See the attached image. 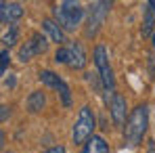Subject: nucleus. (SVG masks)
I'll list each match as a JSON object with an SVG mask.
<instances>
[{
	"label": "nucleus",
	"instance_id": "19",
	"mask_svg": "<svg viewBox=\"0 0 155 153\" xmlns=\"http://www.w3.org/2000/svg\"><path fill=\"white\" fill-rule=\"evenodd\" d=\"M6 109H8V107H6V105H2V122L6 120Z\"/></svg>",
	"mask_w": 155,
	"mask_h": 153
},
{
	"label": "nucleus",
	"instance_id": "4",
	"mask_svg": "<svg viewBox=\"0 0 155 153\" xmlns=\"http://www.w3.org/2000/svg\"><path fill=\"white\" fill-rule=\"evenodd\" d=\"M109 11H111V2H107V0L90 2V6L86 11V27H84V36L86 38H94L101 32Z\"/></svg>",
	"mask_w": 155,
	"mask_h": 153
},
{
	"label": "nucleus",
	"instance_id": "1",
	"mask_svg": "<svg viewBox=\"0 0 155 153\" xmlns=\"http://www.w3.org/2000/svg\"><path fill=\"white\" fill-rule=\"evenodd\" d=\"M149 128V105L140 103L130 111L126 126H124V143L128 147H138Z\"/></svg>",
	"mask_w": 155,
	"mask_h": 153
},
{
	"label": "nucleus",
	"instance_id": "6",
	"mask_svg": "<svg viewBox=\"0 0 155 153\" xmlns=\"http://www.w3.org/2000/svg\"><path fill=\"white\" fill-rule=\"evenodd\" d=\"M54 61L61 65H67L69 69H84L86 67V52L82 42H69L65 46H59L54 52Z\"/></svg>",
	"mask_w": 155,
	"mask_h": 153
},
{
	"label": "nucleus",
	"instance_id": "18",
	"mask_svg": "<svg viewBox=\"0 0 155 153\" xmlns=\"http://www.w3.org/2000/svg\"><path fill=\"white\" fill-rule=\"evenodd\" d=\"M147 153H155V143L149 141V147H147Z\"/></svg>",
	"mask_w": 155,
	"mask_h": 153
},
{
	"label": "nucleus",
	"instance_id": "13",
	"mask_svg": "<svg viewBox=\"0 0 155 153\" xmlns=\"http://www.w3.org/2000/svg\"><path fill=\"white\" fill-rule=\"evenodd\" d=\"M80 153H109V145H107V141H105L103 136L94 134V136L82 147Z\"/></svg>",
	"mask_w": 155,
	"mask_h": 153
},
{
	"label": "nucleus",
	"instance_id": "8",
	"mask_svg": "<svg viewBox=\"0 0 155 153\" xmlns=\"http://www.w3.org/2000/svg\"><path fill=\"white\" fill-rule=\"evenodd\" d=\"M38 78H40V82H42V84H46V86H51V88L57 90V95L61 97L63 107H71V103H74L71 88L67 86V82L59 76V74H54V72H51V69H42V72L38 74Z\"/></svg>",
	"mask_w": 155,
	"mask_h": 153
},
{
	"label": "nucleus",
	"instance_id": "16",
	"mask_svg": "<svg viewBox=\"0 0 155 153\" xmlns=\"http://www.w3.org/2000/svg\"><path fill=\"white\" fill-rule=\"evenodd\" d=\"M8 63H11V55H8L6 48H2V52H0V74H6Z\"/></svg>",
	"mask_w": 155,
	"mask_h": 153
},
{
	"label": "nucleus",
	"instance_id": "12",
	"mask_svg": "<svg viewBox=\"0 0 155 153\" xmlns=\"http://www.w3.org/2000/svg\"><path fill=\"white\" fill-rule=\"evenodd\" d=\"M155 2L149 0L145 2V8H143V25H140V34L143 36H153L155 34Z\"/></svg>",
	"mask_w": 155,
	"mask_h": 153
},
{
	"label": "nucleus",
	"instance_id": "5",
	"mask_svg": "<svg viewBox=\"0 0 155 153\" xmlns=\"http://www.w3.org/2000/svg\"><path fill=\"white\" fill-rule=\"evenodd\" d=\"M92 61H94V65H97V76L101 80V88H103L107 95H109V90L115 92V90H113V88H115V78H113V69H111V63H109L107 48H105L103 44H97V46H94V51H92Z\"/></svg>",
	"mask_w": 155,
	"mask_h": 153
},
{
	"label": "nucleus",
	"instance_id": "15",
	"mask_svg": "<svg viewBox=\"0 0 155 153\" xmlns=\"http://www.w3.org/2000/svg\"><path fill=\"white\" fill-rule=\"evenodd\" d=\"M17 34H19L17 25H8V32L2 36V42H4L6 46H13V44L17 42Z\"/></svg>",
	"mask_w": 155,
	"mask_h": 153
},
{
	"label": "nucleus",
	"instance_id": "9",
	"mask_svg": "<svg viewBox=\"0 0 155 153\" xmlns=\"http://www.w3.org/2000/svg\"><path fill=\"white\" fill-rule=\"evenodd\" d=\"M126 111H128V103L126 99L120 95V92H111V99H109V113H111V120L115 126H122L126 122Z\"/></svg>",
	"mask_w": 155,
	"mask_h": 153
},
{
	"label": "nucleus",
	"instance_id": "7",
	"mask_svg": "<svg viewBox=\"0 0 155 153\" xmlns=\"http://www.w3.org/2000/svg\"><path fill=\"white\" fill-rule=\"evenodd\" d=\"M46 51H48V40H46V36H44V34H40V32H34L25 42L19 46L17 59H19L21 63H27V61H31L34 57L44 55Z\"/></svg>",
	"mask_w": 155,
	"mask_h": 153
},
{
	"label": "nucleus",
	"instance_id": "2",
	"mask_svg": "<svg viewBox=\"0 0 155 153\" xmlns=\"http://www.w3.org/2000/svg\"><path fill=\"white\" fill-rule=\"evenodd\" d=\"M52 13H54V21L61 25L63 32H74L86 15L84 6L80 2H74V0H63V2L54 4Z\"/></svg>",
	"mask_w": 155,
	"mask_h": 153
},
{
	"label": "nucleus",
	"instance_id": "3",
	"mask_svg": "<svg viewBox=\"0 0 155 153\" xmlns=\"http://www.w3.org/2000/svg\"><path fill=\"white\" fill-rule=\"evenodd\" d=\"M94 126H97V120H94V113L88 105H84L78 113L74 128H71V138L76 145H86L92 136H94Z\"/></svg>",
	"mask_w": 155,
	"mask_h": 153
},
{
	"label": "nucleus",
	"instance_id": "17",
	"mask_svg": "<svg viewBox=\"0 0 155 153\" xmlns=\"http://www.w3.org/2000/svg\"><path fill=\"white\" fill-rule=\"evenodd\" d=\"M42 153H67V151H65V147L57 145V147H51V149H46V151H42Z\"/></svg>",
	"mask_w": 155,
	"mask_h": 153
},
{
	"label": "nucleus",
	"instance_id": "11",
	"mask_svg": "<svg viewBox=\"0 0 155 153\" xmlns=\"http://www.w3.org/2000/svg\"><path fill=\"white\" fill-rule=\"evenodd\" d=\"M42 32L51 38V42H57L59 46H65V42H67L65 32L61 29V25L54 19H42Z\"/></svg>",
	"mask_w": 155,
	"mask_h": 153
},
{
	"label": "nucleus",
	"instance_id": "14",
	"mask_svg": "<svg viewBox=\"0 0 155 153\" xmlns=\"http://www.w3.org/2000/svg\"><path fill=\"white\" fill-rule=\"evenodd\" d=\"M25 105H27V111H29V113H38V111H42L44 105H46V97H44V92H42V90H34V92H29Z\"/></svg>",
	"mask_w": 155,
	"mask_h": 153
},
{
	"label": "nucleus",
	"instance_id": "10",
	"mask_svg": "<svg viewBox=\"0 0 155 153\" xmlns=\"http://www.w3.org/2000/svg\"><path fill=\"white\" fill-rule=\"evenodd\" d=\"M23 17V6L19 2H0V21L6 25H15L17 19Z\"/></svg>",
	"mask_w": 155,
	"mask_h": 153
},
{
	"label": "nucleus",
	"instance_id": "20",
	"mask_svg": "<svg viewBox=\"0 0 155 153\" xmlns=\"http://www.w3.org/2000/svg\"><path fill=\"white\" fill-rule=\"evenodd\" d=\"M151 44H153V51H155V34L151 36Z\"/></svg>",
	"mask_w": 155,
	"mask_h": 153
}]
</instances>
